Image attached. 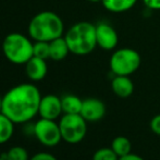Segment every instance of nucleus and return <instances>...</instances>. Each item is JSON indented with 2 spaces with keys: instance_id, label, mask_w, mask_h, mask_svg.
Instances as JSON below:
<instances>
[{
  "instance_id": "nucleus-14",
  "label": "nucleus",
  "mask_w": 160,
  "mask_h": 160,
  "mask_svg": "<svg viewBox=\"0 0 160 160\" xmlns=\"http://www.w3.org/2000/svg\"><path fill=\"white\" fill-rule=\"evenodd\" d=\"M61 103H62V111L63 113L69 114H78L81 113L83 106V100L80 97L68 94L61 97Z\"/></svg>"
},
{
  "instance_id": "nucleus-11",
  "label": "nucleus",
  "mask_w": 160,
  "mask_h": 160,
  "mask_svg": "<svg viewBox=\"0 0 160 160\" xmlns=\"http://www.w3.org/2000/svg\"><path fill=\"white\" fill-rule=\"evenodd\" d=\"M48 67L45 59L33 56L25 63V72L28 78L33 82H38L45 78L47 75Z\"/></svg>"
},
{
  "instance_id": "nucleus-20",
  "label": "nucleus",
  "mask_w": 160,
  "mask_h": 160,
  "mask_svg": "<svg viewBox=\"0 0 160 160\" xmlns=\"http://www.w3.org/2000/svg\"><path fill=\"white\" fill-rule=\"evenodd\" d=\"M93 160H119V157L111 147H103L96 150L93 156Z\"/></svg>"
},
{
  "instance_id": "nucleus-22",
  "label": "nucleus",
  "mask_w": 160,
  "mask_h": 160,
  "mask_svg": "<svg viewBox=\"0 0 160 160\" xmlns=\"http://www.w3.org/2000/svg\"><path fill=\"white\" fill-rule=\"evenodd\" d=\"M30 160H58L53 155L49 152H37L33 157H31Z\"/></svg>"
},
{
  "instance_id": "nucleus-5",
  "label": "nucleus",
  "mask_w": 160,
  "mask_h": 160,
  "mask_svg": "<svg viewBox=\"0 0 160 160\" xmlns=\"http://www.w3.org/2000/svg\"><path fill=\"white\" fill-rule=\"evenodd\" d=\"M142 58L132 48H121L116 50L110 58V70L114 75H127L135 73L141 67Z\"/></svg>"
},
{
  "instance_id": "nucleus-4",
  "label": "nucleus",
  "mask_w": 160,
  "mask_h": 160,
  "mask_svg": "<svg viewBox=\"0 0 160 160\" xmlns=\"http://www.w3.org/2000/svg\"><path fill=\"white\" fill-rule=\"evenodd\" d=\"M34 42L30 36L21 33H10L2 42V52L13 64H25L34 56Z\"/></svg>"
},
{
  "instance_id": "nucleus-26",
  "label": "nucleus",
  "mask_w": 160,
  "mask_h": 160,
  "mask_svg": "<svg viewBox=\"0 0 160 160\" xmlns=\"http://www.w3.org/2000/svg\"><path fill=\"white\" fill-rule=\"evenodd\" d=\"M88 1H91V2H101L102 0H88Z\"/></svg>"
},
{
  "instance_id": "nucleus-9",
  "label": "nucleus",
  "mask_w": 160,
  "mask_h": 160,
  "mask_svg": "<svg viewBox=\"0 0 160 160\" xmlns=\"http://www.w3.org/2000/svg\"><path fill=\"white\" fill-rule=\"evenodd\" d=\"M62 103L61 98L56 95H45L42 97L39 102V109L38 114L40 118L49 119V120H56L62 113Z\"/></svg>"
},
{
  "instance_id": "nucleus-3",
  "label": "nucleus",
  "mask_w": 160,
  "mask_h": 160,
  "mask_svg": "<svg viewBox=\"0 0 160 160\" xmlns=\"http://www.w3.org/2000/svg\"><path fill=\"white\" fill-rule=\"evenodd\" d=\"M70 52L76 56H86L97 47L96 25L89 22H78L65 33Z\"/></svg>"
},
{
  "instance_id": "nucleus-12",
  "label": "nucleus",
  "mask_w": 160,
  "mask_h": 160,
  "mask_svg": "<svg viewBox=\"0 0 160 160\" xmlns=\"http://www.w3.org/2000/svg\"><path fill=\"white\" fill-rule=\"evenodd\" d=\"M111 88L114 95L120 98H128L134 92V84L127 75H116L112 78Z\"/></svg>"
},
{
  "instance_id": "nucleus-18",
  "label": "nucleus",
  "mask_w": 160,
  "mask_h": 160,
  "mask_svg": "<svg viewBox=\"0 0 160 160\" xmlns=\"http://www.w3.org/2000/svg\"><path fill=\"white\" fill-rule=\"evenodd\" d=\"M2 157L6 160H30L28 150L22 146H13Z\"/></svg>"
},
{
  "instance_id": "nucleus-17",
  "label": "nucleus",
  "mask_w": 160,
  "mask_h": 160,
  "mask_svg": "<svg viewBox=\"0 0 160 160\" xmlns=\"http://www.w3.org/2000/svg\"><path fill=\"white\" fill-rule=\"evenodd\" d=\"M111 148L113 152L118 155V157L125 156V155L132 152V143L131 141L125 136H117L113 138L111 143Z\"/></svg>"
},
{
  "instance_id": "nucleus-10",
  "label": "nucleus",
  "mask_w": 160,
  "mask_h": 160,
  "mask_svg": "<svg viewBox=\"0 0 160 160\" xmlns=\"http://www.w3.org/2000/svg\"><path fill=\"white\" fill-rule=\"evenodd\" d=\"M80 114L87 122H97L105 117L106 105L98 98L84 99Z\"/></svg>"
},
{
  "instance_id": "nucleus-24",
  "label": "nucleus",
  "mask_w": 160,
  "mask_h": 160,
  "mask_svg": "<svg viewBox=\"0 0 160 160\" xmlns=\"http://www.w3.org/2000/svg\"><path fill=\"white\" fill-rule=\"evenodd\" d=\"M119 160H144V158H142L141 156H138V155H136V154L130 152V154L125 155V156L120 157Z\"/></svg>"
},
{
  "instance_id": "nucleus-19",
  "label": "nucleus",
  "mask_w": 160,
  "mask_h": 160,
  "mask_svg": "<svg viewBox=\"0 0 160 160\" xmlns=\"http://www.w3.org/2000/svg\"><path fill=\"white\" fill-rule=\"evenodd\" d=\"M49 42H34V56L42 59H49Z\"/></svg>"
},
{
  "instance_id": "nucleus-25",
  "label": "nucleus",
  "mask_w": 160,
  "mask_h": 160,
  "mask_svg": "<svg viewBox=\"0 0 160 160\" xmlns=\"http://www.w3.org/2000/svg\"><path fill=\"white\" fill-rule=\"evenodd\" d=\"M2 111V97L0 96V112Z\"/></svg>"
},
{
  "instance_id": "nucleus-1",
  "label": "nucleus",
  "mask_w": 160,
  "mask_h": 160,
  "mask_svg": "<svg viewBox=\"0 0 160 160\" xmlns=\"http://www.w3.org/2000/svg\"><path fill=\"white\" fill-rule=\"evenodd\" d=\"M42 99L39 89L31 83H23L9 89L2 96V113L15 124L31 121L38 114Z\"/></svg>"
},
{
  "instance_id": "nucleus-21",
  "label": "nucleus",
  "mask_w": 160,
  "mask_h": 160,
  "mask_svg": "<svg viewBox=\"0 0 160 160\" xmlns=\"http://www.w3.org/2000/svg\"><path fill=\"white\" fill-rule=\"evenodd\" d=\"M150 130L160 136V114H157L150 120Z\"/></svg>"
},
{
  "instance_id": "nucleus-13",
  "label": "nucleus",
  "mask_w": 160,
  "mask_h": 160,
  "mask_svg": "<svg viewBox=\"0 0 160 160\" xmlns=\"http://www.w3.org/2000/svg\"><path fill=\"white\" fill-rule=\"evenodd\" d=\"M49 59L53 61H61L70 53L69 46L63 36L49 42Z\"/></svg>"
},
{
  "instance_id": "nucleus-15",
  "label": "nucleus",
  "mask_w": 160,
  "mask_h": 160,
  "mask_svg": "<svg viewBox=\"0 0 160 160\" xmlns=\"http://www.w3.org/2000/svg\"><path fill=\"white\" fill-rule=\"evenodd\" d=\"M101 2L110 12L122 13L132 9L136 4L137 0H102Z\"/></svg>"
},
{
  "instance_id": "nucleus-23",
  "label": "nucleus",
  "mask_w": 160,
  "mask_h": 160,
  "mask_svg": "<svg viewBox=\"0 0 160 160\" xmlns=\"http://www.w3.org/2000/svg\"><path fill=\"white\" fill-rule=\"evenodd\" d=\"M143 1L150 10H160V0H143Z\"/></svg>"
},
{
  "instance_id": "nucleus-16",
  "label": "nucleus",
  "mask_w": 160,
  "mask_h": 160,
  "mask_svg": "<svg viewBox=\"0 0 160 160\" xmlns=\"http://www.w3.org/2000/svg\"><path fill=\"white\" fill-rule=\"evenodd\" d=\"M14 124L15 123L11 119L0 112V144H4L10 141L14 132Z\"/></svg>"
},
{
  "instance_id": "nucleus-6",
  "label": "nucleus",
  "mask_w": 160,
  "mask_h": 160,
  "mask_svg": "<svg viewBox=\"0 0 160 160\" xmlns=\"http://www.w3.org/2000/svg\"><path fill=\"white\" fill-rule=\"evenodd\" d=\"M59 127L62 139L69 144H78L86 136L87 121L80 113H64L59 121Z\"/></svg>"
},
{
  "instance_id": "nucleus-27",
  "label": "nucleus",
  "mask_w": 160,
  "mask_h": 160,
  "mask_svg": "<svg viewBox=\"0 0 160 160\" xmlns=\"http://www.w3.org/2000/svg\"><path fill=\"white\" fill-rule=\"evenodd\" d=\"M0 160H6V159H4V158H3V157H2V156H1V157H0Z\"/></svg>"
},
{
  "instance_id": "nucleus-7",
  "label": "nucleus",
  "mask_w": 160,
  "mask_h": 160,
  "mask_svg": "<svg viewBox=\"0 0 160 160\" xmlns=\"http://www.w3.org/2000/svg\"><path fill=\"white\" fill-rule=\"evenodd\" d=\"M33 133L37 141L47 147H55L62 141L59 123L56 120L40 118L33 125Z\"/></svg>"
},
{
  "instance_id": "nucleus-8",
  "label": "nucleus",
  "mask_w": 160,
  "mask_h": 160,
  "mask_svg": "<svg viewBox=\"0 0 160 160\" xmlns=\"http://www.w3.org/2000/svg\"><path fill=\"white\" fill-rule=\"evenodd\" d=\"M97 46L103 50H112L117 47L119 42L118 34L110 24L101 22L96 25Z\"/></svg>"
},
{
  "instance_id": "nucleus-2",
  "label": "nucleus",
  "mask_w": 160,
  "mask_h": 160,
  "mask_svg": "<svg viewBox=\"0 0 160 160\" xmlns=\"http://www.w3.org/2000/svg\"><path fill=\"white\" fill-rule=\"evenodd\" d=\"M28 36L34 42H51L63 36L62 19L52 11H42L34 15L28 23Z\"/></svg>"
}]
</instances>
